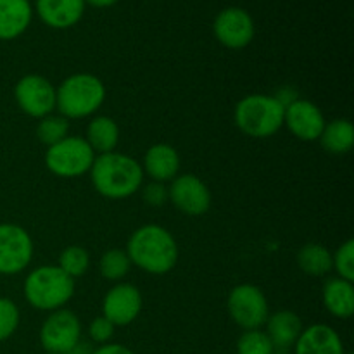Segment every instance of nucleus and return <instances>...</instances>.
I'll return each mask as SVG.
<instances>
[{"label": "nucleus", "mask_w": 354, "mask_h": 354, "mask_svg": "<svg viewBox=\"0 0 354 354\" xmlns=\"http://www.w3.org/2000/svg\"><path fill=\"white\" fill-rule=\"evenodd\" d=\"M127 254L131 265L151 275H165L178 261V244L166 228L159 225H144L130 235Z\"/></svg>", "instance_id": "1"}, {"label": "nucleus", "mask_w": 354, "mask_h": 354, "mask_svg": "<svg viewBox=\"0 0 354 354\" xmlns=\"http://www.w3.org/2000/svg\"><path fill=\"white\" fill-rule=\"evenodd\" d=\"M88 173L97 192L113 201L128 199L138 192L144 183L140 162L116 151L95 156Z\"/></svg>", "instance_id": "2"}, {"label": "nucleus", "mask_w": 354, "mask_h": 354, "mask_svg": "<svg viewBox=\"0 0 354 354\" xmlns=\"http://www.w3.org/2000/svg\"><path fill=\"white\" fill-rule=\"evenodd\" d=\"M106 100L102 80L90 73L68 76L55 88V109L66 120H82L92 116Z\"/></svg>", "instance_id": "3"}, {"label": "nucleus", "mask_w": 354, "mask_h": 354, "mask_svg": "<svg viewBox=\"0 0 354 354\" xmlns=\"http://www.w3.org/2000/svg\"><path fill=\"white\" fill-rule=\"evenodd\" d=\"M75 294V279L57 265H44L30 272L24 280V297L40 311L61 310Z\"/></svg>", "instance_id": "4"}, {"label": "nucleus", "mask_w": 354, "mask_h": 354, "mask_svg": "<svg viewBox=\"0 0 354 354\" xmlns=\"http://www.w3.org/2000/svg\"><path fill=\"white\" fill-rule=\"evenodd\" d=\"M286 109L265 93H251L235 106V124L242 133L252 138H268L283 127Z\"/></svg>", "instance_id": "5"}, {"label": "nucleus", "mask_w": 354, "mask_h": 354, "mask_svg": "<svg viewBox=\"0 0 354 354\" xmlns=\"http://www.w3.org/2000/svg\"><path fill=\"white\" fill-rule=\"evenodd\" d=\"M95 152L82 137H66L64 140L47 147L45 166L61 178H76L90 171Z\"/></svg>", "instance_id": "6"}, {"label": "nucleus", "mask_w": 354, "mask_h": 354, "mask_svg": "<svg viewBox=\"0 0 354 354\" xmlns=\"http://www.w3.org/2000/svg\"><path fill=\"white\" fill-rule=\"evenodd\" d=\"M228 315L244 330H258L270 317V304L263 290L252 283L234 287L227 301Z\"/></svg>", "instance_id": "7"}, {"label": "nucleus", "mask_w": 354, "mask_h": 354, "mask_svg": "<svg viewBox=\"0 0 354 354\" xmlns=\"http://www.w3.org/2000/svg\"><path fill=\"white\" fill-rule=\"evenodd\" d=\"M82 339V322L71 310L50 311L40 328V342L45 353L66 354Z\"/></svg>", "instance_id": "8"}, {"label": "nucleus", "mask_w": 354, "mask_h": 354, "mask_svg": "<svg viewBox=\"0 0 354 354\" xmlns=\"http://www.w3.org/2000/svg\"><path fill=\"white\" fill-rule=\"evenodd\" d=\"M33 258V241L23 227L0 225V275L21 273Z\"/></svg>", "instance_id": "9"}, {"label": "nucleus", "mask_w": 354, "mask_h": 354, "mask_svg": "<svg viewBox=\"0 0 354 354\" xmlns=\"http://www.w3.org/2000/svg\"><path fill=\"white\" fill-rule=\"evenodd\" d=\"M14 97L19 109L30 118L41 120L55 109V86L45 76H23L14 86Z\"/></svg>", "instance_id": "10"}, {"label": "nucleus", "mask_w": 354, "mask_h": 354, "mask_svg": "<svg viewBox=\"0 0 354 354\" xmlns=\"http://www.w3.org/2000/svg\"><path fill=\"white\" fill-rule=\"evenodd\" d=\"M169 203L189 216H201L211 207V192L206 183L192 173L176 175L168 187Z\"/></svg>", "instance_id": "11"}, {"label": "nucleus", "mask_w": 354, "mask_h": 354, "mask_svg": "<svg viewBox=\"0 0 354 354\" xmlns=\"http://www.w3.org/2000/svg\"><path fill=\"white\" fill-rule=\"evenodd\" d=\"M216 40L228 48H244L254 38V21L248 10L228 7L216 16L213 23Z\"/></svg>", "instance_id": "12"}, {"label": "nucleus", "mask_w": 354, "mask_h": 354, "mask_svg": "<svg viewBox=\"0 0 354 354\" xmlns=\"http://www.w3.org/2000/svg\"><path fill=\"white\" fill-rule=\"evenodd\" d=\"M142 311V294L131 283H116L102 299V317L114 327L133 324Z\"/></svg>", "instance_id": "13"}, {"label": "nucleus", "mask_w": 354, "mask_h": 354, "mask_svg": "<svg viewBox=\"0 0 354 354\" xmlns=\"http://www.w3.org/2000/svg\"><path fill=\"white\" fill-rule=\"evenodd\" d=\"M325 116L320 107L306 99H297L296 102L286 107L283 124L290 133L304 142H315L320 138L325 128Z\"/></svg>", "instance_id": "14"}, {"label": "nucleus", "mask_w": 354, "mask_h": 354, "mask_svg": "<svg viewBox=\"0 0 354 354\" xmlns=\"http://www.w3.org/2000/svg\"><path fill=\"white\" fill-rule=\"evenodd\" d=\"M296 354H346L341 335L325 324H315L303 328L294 344Z\"/></svg>", "instance_id": "15"}, {"label": "nucleus", "mask_w": 354, "mask_h": 354, "mask_svg": "<svg viewBox=\"0 0 354 354\" xmlns=\"http://www.w3.org/2000/svg\"><path fill=\"white\" fill-rule=\"evenodd\" d=\"M144 175L147 173L152 182H171L180 171V156L169 144H154L145 152L142 162Z\"/></svg>", "instance_id": "16"}, {"label": "nucleus", "mask_w": 354, "mask_h": 354, "mask_svg": "<svg viewBox=\"0 0 354 354\" xmlns=\"http://www.w3.org/2000/svg\"><path fill=\"white\" fill-rule=\"evenodd\" d=\"M85 0H37V12L54 30L71 28L82 19Z\"/></svg>", "instance_id": "17"}, {"label": "nucleus", "mask_w": 354, "mask_h": 354, "mask_svg": "<svg viewBox=\"0 0 354 354\" xmlns=\"http://www.w3.org/2000/svg\"><path fill=\"white\" fill-rule=\"evenodd\" d=\"M266 335L275 349H289L296 344L303 332V322L294 311L280 310L266 320Z\"/></svg>", "instance_id": "18"}, {"label": "nucleus", "mask_w": 354, "mask_h": 354, "mask_svg": "<svg viewBox=\"0 0 354 354\" xmlns=\"http://www.w3.org/2000/svg\"><path fill=\"white\" fill-rule=\"evenodd\" d=\"M31 3L28 0H0V40H14L30 26Z\"/></svg>", "instance_id": "19"}, {"label": "nucleus", "mask_w": 354, "mask_h": 354, "mask_svg": "<svg viewBox=\"0 0 354 354\" xmlns=\"http://www.w3.org/2000/svg\"><path fill=\"white\" fill-rule=\"evenodd\" d=\"M324 304L327 308V311L334 317L342 318H351L354 311V289L353 282L341 279V277H335L325 282L324 292Z\"/></svg>", "instance_id": "20"}, {"label": "nucleus", "mask_w": 354, "mask_h": 354, "mask_svg": "<svg viewBox=\"0 0 354 354\" xmlns=\"http://www.w3.org/2000/svg\"><path fill=\"white\" fill-rule=\"evenodd\" d=\"M85 140L95 154L113 152L120 142V127L113 118L97 116L86 127Z\"/></svg>", "instance_id": "21"}, {"label": "nucleus", "mask_w": 354, "mask_h": 354, "mask_svg": "<svg viewBox=\"0 0 354 354\" xmlns=\"http://www.w3.org/2000/svg\"><path fill=\"white\" fill-rule=\"evenodd\" d=\"M318 140H320L322 147L330 154H348L354 145L353 123L348 120H334L330 123H325Z\"/></svg>", "instance_id": "22"}, {"label": "nucleus", "mask_w": 354, "mask_h": 354, "mask_svg": "<svg viewBox=\"0 0 354 354\" xmlns=\"http://www.w3.org/2000/svg\"><path fill=\"white\" fill-rule=\"evenodd\" d=\"M297 265L306 275L324 277L332 270V252L322 244H306L297 252Z\"/></svg>", "instance_id": "23"}, {"label": "nucleus", "mask_w": 354, "mask_h": 354, "mask_svg": "<svg viewBox=\"0 0 354 354\" xmlns=\"http://www.w3.org/2000/svg\"><path fill=\"white\" fill-rule=\"evenodd\" d=\"M131 268V261L128 258L127 251L121 249H109L104 252L99 259L100 275L111 282H120L128 275Z\"/></svg>", "instance_id": "24"}, {"label": "nucleus", "mask_w": 354, "mask_h": 354, "mask_svg": "<svg viewBox=\"0 0 354 354\" xmlns=\"http://www.w3.org/2000/svg\"><path fill=\"white\" fill-rule=\"evenodd\" d=\"M57 266L71 279H80L90 268V254L82 245H69L59 254Z\"/></svg>", "instance_id": "25"}, {"label": "nucleus", "mask_w": 354, "mask_h": 354, "mask_svg": "<svg viewBox=\"0 0 354 354\" xmlns=\"http://www.w3.org/2000/svg\"><path fill=\"white\" fill-rule=\"evenodd\" d=\"M69 133V123L61 114H48L37 124V137L47 147L64 140Z\"/></svg>", "instance_id": "26"}, {"label": "nucleus", "mask_w": 354, "mask_h": 354, "mask_svg": "<svg viewBox=\"0 0 354 354\" xmlns=\"http://www.w3.org/2000/svg\"><path fill=\"white\" fill-rule=\"evenodd\" d=\"M237 354H275V348L266 332L244 330L237 341Z\"/></svg>", "instance_id": "27"}, {"label": "nucleus", "mask_w": 354, "mask_h": 354, "mask_svg": "<svg viewBox=\"0 0 354 354\" xmlns=\"http://www.w3.org/2000/svg\"><path fill=\"white\" fill-rule=\"evenodd\" d=\"M332 268L339 273V277L348 282L354 280V241L349 239L344 244L339 245L337 251L332 254Z\"/></svg>", "instance_id": "28"}, {"label": "nucleus", "mask_w": 354, "mask_h": 354, "mask_svg": "<svg viewBox=\"0 0 354 354\" xmlns=\"http://www.w3.org/2000/svg\"><path fill=\"white\" fill-rule=\"evenodd\" d=\"M19 327V310L16 303L7 297H0V342L12 337Z\"/></svg>", "instance_id": "29"}, {"label": "nucleus", "mask_w": 354, "mask_h": 354, "mask_svg": "<svg viewBox=\"0 0 354 354\" xmlns=\"http://www.w3.org/2000/svg\"><path fill=\"white\" fill-rule=\"evenodd\" d=\"M114 325L107 320L106 317H97L90 322L88 325V337L92 342H97V344H107V342L113 339L114 335Z\"/></svg>", "instance_id": "30"}, {"label": "nucleus", "mask_w": 354, "mask_h": 354, "mask_svg": "<svg viewBox=\"0 0 354 354\" xmlns=\"http://www.w3.org/2000/svg\"><path fill=\"white\" fill-rule=\"evenodd\" d=\"M142 199L152 207L165 206L169 201L168 187L161 182H151L145 187H142Z\"/></svg>", "instance_id": "31"}, {"label": "nucleus", "mask_w": 354, "mask_h": 354, "mask_svg": "<svg viewBox=\"0 0 354 354\" xmlns=\"http://www.w3.org/2000/svg\"><path fill=\"white\" fill-rule=\"evenodd\" d=\"M273 99H275L277 102H279L280 106L286 109V107H289L290 104L296 102V100L299 99V95H297V92L292 88V86L286 85V86H280V88L277 90L275 95H273Z\"/></svg>", "instance_id": "32"}, {"label": "nucleus", "mask_w": 354, "mask_h": 354, "mask_svg": "<svg viewBox=\"0 0 354 354\" xmlns=\"http://www.w3.org/2000/svg\"><path fill=\"white\" fill-rule=\"evenodd\" d=\"M92 354H135V353L123 344H111V342H107V344H102L97 349H93Z\"/></svg>", "instance_id": "33"}, {"label": "nucleus", "mask_w": 354, "mask_h": 354, "mask_svg": "<svg viewBox=\"0 0 354 354\" xmlns=\"http://www.w3.org/2000/svg\"><path fill=\"white\" fill-rule=\"evenodd\" d=\"M92 351H93L92 344H90V342L82 341V339H80V341L76 342V344L73 346V348L69 349V351L66 353V354H92Z\"/></svg>", "instance_id": "34"}, {"label": "nucleus", "mask_w": 354, "mask_h": 354, "mask_svg": "<svg viewBox=\"0 0 354 354\" xmlns=\"http://www.w3.org/2000/svg\"><path fill=\"white\" fill-rule=\"evenodd\" d=\"M118 0H85V3H90L92 7H97V9H104V7L114 6Z\"/></svg>", "instance_id": "35"}, {"label": "nucleus", "mask_w": 354, "mask_h": 354, "mask_svg": "<svg viewBox=\"0 0 354 354\" xmlns=\"http://www.w3.org/2000/svg\"><path fill=\"white\" fill-rule=\"evenodd\" d=\"M45 354H59V353H45Z\"/></svg>", "instance_id": "36"}]
</instances>
